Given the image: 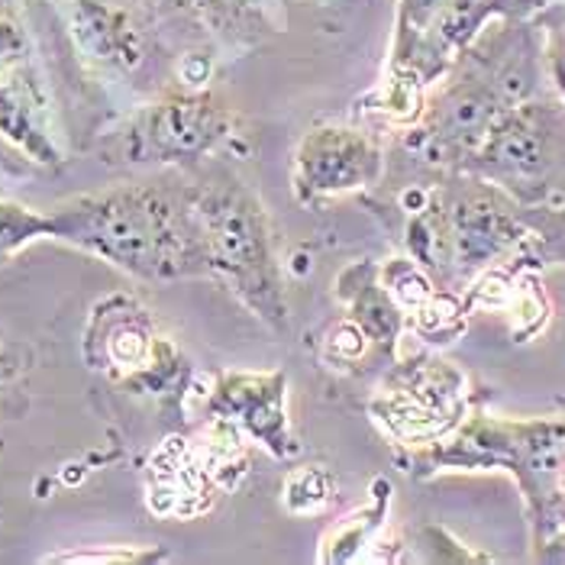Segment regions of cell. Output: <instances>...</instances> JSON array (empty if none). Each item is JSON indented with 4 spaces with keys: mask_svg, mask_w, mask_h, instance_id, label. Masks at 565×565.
Segmentation results:
<instances>
[{
    "mask_svg": "<svg viewBox=\"0 0 565 565\" xmlns=\"http://www.w3.org/2000/svg\"><path fill=\"white\" fill-rule=\"evenodd\" d=\"M543 233V246H546V256L550 259H565V211L559 214H550L543 220H533Z\"/></svg>",
    "mask_w": 565,
    "mask_h": 565,
    "instance_id": "obj_14",
    "label": "cell"
},
{
    "mask_svg": "<svg viewBox=\"0 0 565 565\" xmlns=\"http://www.w3.org/2000/svg\"><path fill=\"white\" fill-rule=\"evenodd\" d=\"M159 559L156 553H139V550H120V553H55L45 556V563H149Z\"/></svg>",
    "mask_w": 565,
    "mask_h": 565,
    "instance_id": "obj_13",
    "label": "cell"
},
{
    "mask_svg": "<svg viewBox=\"0 0 565 565\" xmlns=\"http://www.w3.org/2000/svg\"><path fill=\"white\" fill-rule=\"evenodd\" d=\"M166 343L152 333L146 310L130 298H107L94 307L85 337V359L124 382H156Z\"/></svg>",
    "mask_w": 565,
    "mask_h": 565,
    "instance_id": "obj_3",
    "label": "cell"
},
{
    "mask_svg": "<svg viewBox=\"0 0 565 565\" xmlns=\"http://www.w3.org/2000/svg\"><path fill=\"white\" fill-rule=\"evenodd\" d=\"M388 295L394 298V305L420 310V307L434 298V288H430V281L417 271V265H411V262H394V265H388Z\"/></svg>",
    "mask_w": 565,
    "mask_h": 565,
    "instance_id": "obj_11",
    "label": "cell"
},
{
    "mask_svg": "<svg viewBox=\"0 0 565 565\" xmlns=\"http://www.w3.org/2000/svg\"><path fill=\"white\" fill-rule=\"evenodd\" d=\"M285 494H288V508L295 514H307V511H317L320 504L330 501V481L313 469H305V472H295L288 479Z\"/></svg>",
    "mask_w": 565,
    "mask_h": 565,
    "instance_id": "obj_12",
    "label": "cell"
},
{
    "mask_svg": "<svg viewBox=\"0 0 565 565\" xmlns=\"http://www.w3.org/2000/svg\"><path fill=\"white\" fill-rule=\"evenodd\" d=\"M220 130H223V124H220V114L211 104L184 97V100L159 104L146 117L139 142H142V152L159 159V162L194 159L217 142L223 136Z\"/></svg>",
    "mask_w": 565,
    "mask_h": 565,
    "instance_id": "obj_6",
    "label": "cell"
},
{
    "mask_svg": "<svg viewBox=\"0 0 565 565\" xmlns=\"http://www.w3.org/2000/svg\"><path fill=\"white\" fill-rule=\"evenodd\" d=\"M521 226L508 211H501L491 198H469L459 201L452 220H449V236L456 246V259L462 265H481L491 256H498L504 246L518 239Z\"/></svg>",
    "mask_w": 565,
    "mask_h": 565,
    "instance_id": "obj_8",
    "label": "cell"
},
{
    "mask_svg": "<svg viewBox=\"0 0 565 565\" xmlns=\"http://www.w3.org/2000/svg\"><path fill=\"white\" fill-rule=\"evenodd\" d=\"M0 136L40 166H58V149L45 132L36 104L23 87L0 82Z\"/></svg>",
    "mask_w": 565,
    "mask_h": 565,
    "instance_id": "obj_9",
    "label": "cell"
},
{
    "mask_svg": "<svg viewBox=\"0 0 565 565\" xmlns=\"http://www.w3.org/2000/svg\"><path fill=\"white\" fill-rule=\"evenodd\" d=\"M382 156L372 139L352 130H313L298 149V188L301 194H340L375 181Z\"/></svg>",
    "mask_w": 565,
    "mask_h": 565,
    "instance_id": "obj_4",
    "label": "cell"
},
{
    "mask_svg": "<svg viewBox=\"0 0 565 565\" xmlns=\"http://www.w3.org/2000/svg\"><path fill=\"white\" fill-rule=\"evenodd\" d=\"M43 236H55L52 214H40L13 201H0V256H10Z\"/></svg>",
    "mask_w": 565,
    "mask_h": 565,
    "instance_id": "obj_10",
    "label": "cell"
},
{
    "mask_svg": "<svg viewBox=\"0 0 565 565\" xmlns=\"http://www.w3.org/2000/svg\"><path fill=\"white\" fill-rule=\"evenodd\" d=\"M194 201L207 239L211 271H220L259 317L278 323L285 317V305L259 204L236 184L211 188Z\"/></svg>",
    "mask_w": 565,
    "mask_h": 565,
    "instance_id": "obj_2",
    "label": "cell"
},
{
    "mask_svg": "<svg viewBox=\"0 0 565 565\" xmlns=\"http://www.w3.org/2000/svg\"><path fill=\"white\" fill-rule=\"evenodd\" d=\"M379 420L397 436L443 434L459 414V375L434 362L430 369H414L388 388V401L375 404Z\"/></svg>",
    "mask_w": 565,
    "mask_h": 565,
    "instance_id": "obj_5",
    "label": "cell"
},
{
    "mask_svg": "<svg viewBox=\"0 0 565 565\" xmlns=\"http://www.w3.org/2000/svg\"><path fill=\"white\" fill-rule=\"evenodd\" d=\"M553 546H556V553H553V556H556V559H565V536L559 540V543H553Z\"/></svg>",
    "mask_w": 565,
    "mask_h": 565,
    "instance_id": "obj_16",
    "label": "cell"
},
{
    "mask_svg": "<svg viewBox=\"0 0 565 565\" xmlns=\"http://www.w3.org/2000/svg\"><path fill=\"white\" fill-rule=\"evenodd\" d=\"M223 417L243 420L253 434L265 439L275 452L285 449V407H281V379L259 375H226L220 382L217 401Z\"/></svg>",
    "mask_w": 565,
    "mask_h": 565,
    "instance_id": "obj_7",
    "label": "cell"
},
{
    "mask_svg": "<svg viewBox=\"0 0 565 565\" xmlns=\"http://www.w3.org/2000/svg\"><path fill=\"white\" fill-rule=\"evenodd\" d=\"M55 239L75 243L146 281L211 271L194 198L162 188H114L52 214Z\"/></svg>",
    "mask_w": 565,
    "mask_h": 565,
    "instance_id": "obj_1",
    "label": "cell"
},
{
    "mask_svg": "<svg viewBox=\"0 0 565 565\" xmlns=\"http://www.w3.org/2000/svg\"><path fill=\"white\" fill-rule=\"evenodd\" d=\"M17 52H20V33H17V26L7 23V20H0V65L10 62Z\"/></svg>",
    "mask_w": 565,
    "mask_h": 565,
    "instance_id": "obj_15",
    "label": "cell"
}]
</instances>
